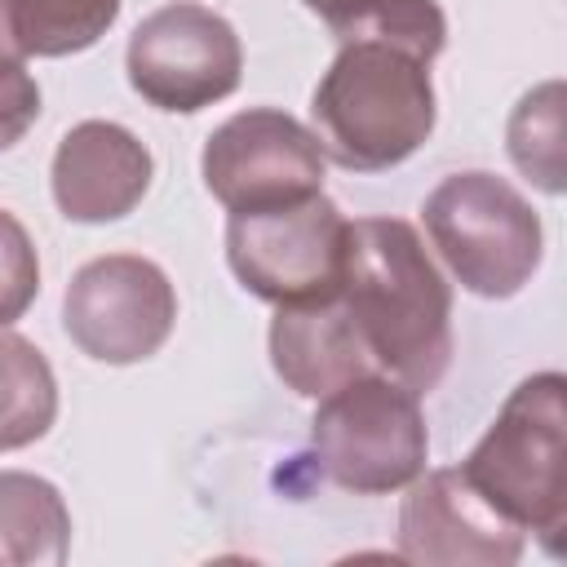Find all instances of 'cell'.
<instances>
[{
	"label": "cell",
	"mask_w": 567,
	"mask_h": 567,
	"mask_svg": "<svg viewBox=\"0 0 567 567\" xmlns=\"http://www.w3.org/2000/svg\"><path fill=\"white\" fill-rule=\"evenodd\" d=\"M266 350H270L275 377L301 399H323L337 385L363 372H377L341 297L310 301V306H275Z\"/></svg>",
	"instance_id": "cell-12"
},
{
	"label": "cell",
	"mask_w": 567,
	"mask_h": 567,
	"mask_svg": "<svg viewBox=\"0 0 567 567\" xmlns=\"http://www.w3.org/2000/svg\"><path fill=\"white\" fill-rule=\"evenodd\" d=\"M421 221L452 279L483 301L518 297L540 270L545 226L509 177L487 168L447 173L425 195Z\"/></svg>",
	"instance_id": "cell-4"
},
{
	"label": "cell",
	"mask_w": 567,
	"mask_h": 567,
	"mask_svg": "<svg viewBox=\"0 0 567 567\" xmlns=\"http://www.w3.org/2000/svg\"><path fill=\"white\" fill-rule=\"evenodd\" d=\"M456 470L558 558L567 536V377L554 368L523 377Z\"/></svg>",
	"instance_id": "cell-3"
},
{
	"label": "cell",
	"mask_w": 567,
	"mask_h": 567,
	"mask_svg": "<svg viewBox=\"0 0 567 567\" xmlns=\"http://www.w3.org/2000/svg\"><path fill=\"white\" fill-rule=\"evenodd\" d=\"M310 452L319 474L354 496L403 492L430 461V430L421 394L408 385L363 372L332 394L315 399Z\"/></svg>",
	"instance_id": "cell-5"
},
{
	"label": "cell",
	"mask_w": 567,
	"mask_h": 567,
	"mask_svg": "<svg viewBox=\"0 0 567 567\" xmlns=\"http://www.w3.org/2000/svg\"><path fill=\"white\" fill-rule=\"evenodd\" d=\"M199 173L226 213H248L319 195L328 155L315 128L297 115L279 106H248L208 133Z\"/></svg>",
	"instance_id": "cell-9"
},
{
	"label": "cell",
	"mask_w": 567,
	"mask_h": 567,
	"mask_svg": "<svg viewBox=\"0 0 567 567\" xmlns=\"http://www.w3.org/2000/svg\"><path fill=\"white\" fill-rule=\"evenodd\" d=\"M337 297L381 377L412 394L439 390L452 368V284L412 221L354 217Z\"/></svg>",
	"instance_id": "cell-1"
},
{
	"label": "cell",
	"mask_w": 567,
	"mask_h": 567,
	"mask_svg": "<svg viewBox=\"0 0 567 567\" xmlns=\"http://www.w3.org/2000/svg\"><path fill=\"white\" fill-rule=\"evenodd\" d=\"M155 177V159L137 133H128L115 120H80L62 133L53 164H49V190L66 221L80 226H106L128 217Z\"/></svg>",
	"instance_id": "cell-11"
},
{
	"label": "cell",
	"mask_w": 567,
	"mask_h": 567,
	"mask_svg": "<svg viewBox=\"0 0 567 567\" xmlns=\"http://www.w3.org/2000/svg\"><path fill=\"white\" fill-rule=\"evenodd\" d=\"M177 323V292L159 261L106 252L84 261L62 292V328L71 346L111 368L146 363Z\"/></svg>",
	"instance_id": "cell-8"
},
{
	"label": "cell",
	"mask_w": 567,
	"mask_h": 567,
	"mask_svg": "<svg viewBox=\"0 0 567 567\" xmlns=\"http://www.w3.org/2000/svg\"><path fill=\"white\" fill-rule=\"evenodd\" d=\"M124 75L146 106L168 115H195L239 89L244 44L217 9L173 0L133 27L124 49Z\"/></svg>",
	"instance_id": "cell-7"
},
{
	"label": "cell",
	"mask_w": 567,
	"mask_h": 567,
	"mask_svg": "<svg viewBox=\"0 0 567 567\" xmlns=\"http://www.w3.org/2000/svg\"><path fill=\"white\" fill-rule=\"evenodd\" d=\"M563 106H567V89L563 80H540L536 89H527L505 124V151L509 164L545 195H563L567 190V155H563Z\"/></svg>",
	"instance_id": "cell-15"
},
{
	"label": "cell",
	"mask_w": 567,
	"mask_h": 567,
	"mask_svg": "<svg viewBox=\"0 0 567 567\" xmlns=\"http://www.w3.org/2000/svg\"><path fill=\"white\" fill-rule=\"evenodd\" d=\"M350 217L319 190L297 204L226 217V266L266 306H310L341 292Z\"/></svg>",
	"instance_id": "cell-6"
},
{
	"label": "cell",
	"mask_w": 567,
	"mask_h": 567,
	"mask_svg": "<svg viewBox=\"0 0 567 567\" xmlns=\"http://www.w3.org/2000/svg\"><path fill=\"white\" fill-rule=\"evenodd\" d=\"M40 297V252L27 226L0 208V328H13Z\"/></svg>",
	"instance_id": "cell-18"
},
{
	"label": "cell",
	"mask_w": 567,
	"mask_h": 567,
	"mask_svg": "<svg viewBox=\"0 0 567 567\" xmlns=\"http://www.w3.org/2000/svg\"><path fill=\"white\" fill-rule=\"evenodd\" d=\"M124 0H4L22 58H71L93 49Z\"/></svg>",
	"instance_id": "cell-16"
},
{
	"label": "cell",
	"mask_w": 567,
	"mask_h": 567,
	"mask_svg": "<svg viewBox=\"0 0 567 567\" xmlns=\"http://www.w3.org/2000/svg\"><path fill=\"white\" fill-rule=\"evenodd\" d=\"M71 509L62 492L27 470H0V567H62Z\"/></svg>",
	"instance_id": "cell-13"
},
{
	"label": "cell",
	"mask_w": 567,
	"mask_h": 567,
	"mask_svg": "<svg viewBox=\"0 0 567 567\" xmlns=\"http://www.w3.org/2000/svg\"><path fill=\"white\" fill-rule=\"evenodd\" d=\"M0 58H22L18 40H13V27H9V13H4V0H0ZM27 62V58H22Z\"/></svg>",
	"instance_id": "cell-21"
},
{
	"label": "cell",
	"mask_w": 567,
	"mask_h": 567,
	"mask_svg": "<svg viewBox=\"0 0 567 567\" xmlns=\"http://www.w3.org/2000/svg\"><path fill=\"white\" fill-rule=\"evenodd\" d=\"M425 58L390 40H346L310 93L323 155L346 173H385L412 159L439 120Z\"/></svg>",
	"instance_id": "cell-2"
},
{
	"label": "cell",
	"mask_w": 567,
	"mask_h": 567,
	"mask_svg": "<svg viewBox=\"0 0 567 567\" xmlns=\"http://www.w3.org/2000/svg\"><path fill=\"white\" fill-rule=\"evenodd\" d=\"M332 40H390L425 62H434L447 44V13L439 0H372L341 27H332Z\"/></svg>",
	"instance_id": "cell-17"
},
{
	"label": "cell",
	"mask_w": 567,
	"mask_h": 567,
	"mask_svg": "<svg viewBox=\"0 0 567 567\" xmlns=\"http://www.w3.org/2000/svg\"><path fill=\"white\" fill-rule=\"evenodd\" d=\"M315 18H323V27L332 31V27H341L346 18H354L363 4H372V0H301Z\"/></svg>",
	"instance_id": "cell-20"
},
{
	"label": "cell",
	"mask_w": 567,
	"mask_h": 567,
	"mask_svg": "<svg viewBox=\"0 0 567 567\" xmlns=\"http://www.w3.org/2000/svg\"><path fill=\"white\" fill-rule=\"evenodd\" d=\"M394 549L425 567H514L527 532L509 523L456 465L421 470L403 487Z\"/></svg>",
	"instance_id": "cell-10"
},
{
	"label": "cell",
	"mask_w": 567,
	"mask_h": 567,
	"mask_svg": "<svg viewBox=\"0 0 567 567\" xmlns=\"http://www.w3.org/2000/svg\"><path fill=\"white\" fill-rule=\"evenodd\" d=\"M58 421V377L35 341L0 328V452L40 443Z\"/></svg>",
	"instance_id": "cell-14"
},
{
	"label": "cell",
	"mask_w": 567,
	"mask_h": 567,
	"mask_svg": "<svg viewBox=\"0 0 567 567\" xmlns=\"http://www.w3.org/2000/svg\"><path fill=\"white\" fill-rule=\"evenodd\" d=\"M40 120V84L22 58H0V151H13Z\"/></svg>",
	"instance_id": "cell-19"
}]
</instances>
